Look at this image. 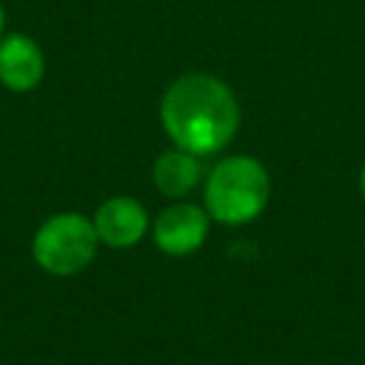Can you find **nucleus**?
I'll list each match as a JSON object with an SVG mask.
<instances>
[{
    "mask_svg": "<svg viewBox=\"0 0 365 365\" xmlns=\"http://www.w3.org/2000/svg\"><path fill=\"white\" fill-rule=\"evenodd\" d=\"M271 200L268 168L245 154L220 160L205 177V211L222 225L257 220Z\"/></svg>",
    "mask_w": 365,
    "mask_h": 365,
    "instance_id": "2",
    "label": "nucleus"
},
{
    "mask_svg": "<svg viewBox=\"0 0 365 365\" xmlns=\"http://www.w3.org/2000/svg\"><path fill=\"white\" fill-rule=\"evenodd\" d=\"M3 26H6V11H3V6H0V37H3Z\"/></svg>",
    "mask_w": 365,
    "mask_h": 365,
    "instance_id": "9",
    "label": "nucleus"
},
{
    "mask_svg": "<svg viewBox=\"0 0 365 365\" xmlns=\"http://www.w3.org/2000/svg\"><path fill=\"white\" fill-rule=\"evenodd\" d=\"M359 191H362V200H365V165H362V171H359Z\"/></svg>",
    "mask_w": 365,
    "mask_h": 365,
    "instance_id": "8",
    "label": "nucleus"
},
{
    "mask_svg": "<svg viewBox=\"0 0 365 365\" xmlns=\"http://www.w3.org/2000/svg\"><path fill=\"white\" fill-rule=\"evenodd\" d=\"M208 225H211V217L202 205L174 202L157 214V220L151 222V237L163 254L188 257L205 242Z\"/></svg>",
    "mask_w": 365,
    "mask_h": 365,
    "instance_id": "4",
    "label": "nucleus"
},
{
    "mask_svg": "<svg viewBox=\"0 0 365 365\" xmlns=\"http://www.w3.org/2000/svg\"><path fill=\"white\" fill-rule=\"evenodd\" d=\"M100 237L94 222L77 211H63L48 217L31 240L34 262L54 277H74L91 265L97 257Z\"/></svg>",
    "mask_w": 365,
    "mask_h": 365,
    "instance_id": "3",
    "label": "nucleus"
},
{
    "mask_svg": "<svg viewBox=\"0 0 365 365\" xmlns=\"http://www.w3.org/2000/svg\"><path fill=\"white\" fill-rule=\"evenodd\" d=\"M202 177V163L197 154L191 151H182V148H168L163 151L157 160H154V168H151V180H154V188L171 200H180L185 194H191L197 188Z\"/></svg>",
    "mask_w": 365,
    "mask_h": 365,
    "instance_id": "7",
    "label": "nucleus"
},
{
    "mask_svg": "<svg viewBox=\"0 0 365 365\" xmlns=\"http://www.w3.org/2000/svg\"><path fill=\"white\" fill-rule=\"evenodd\" d=\"M46 74V57L40 46L29 34H6L0 37V83L9 91H31L40 86Z\"/></svg>",
    "mask_w": 365,
    "mask_h": 365,
    "instance_id": "6",
    "label": "nucleus"
},
{
    "mask_svg": "<svg viewBox=\"0 0 365 365\" xmlns=\"http://www.w3.org/2000/svg\"><path fill=\"white\" fill-rule=\"evenodd\" d=\"M160 123L171 143L197 157L222 151L240 128V103L228 83L205 71L180 74L160 100Z\"/></svg>",
    "mask_w": 365,
    "mask_h": 365,
    "instance_id": "1",
    "label": "nucleus"
},
{
    "mask_svg": "<svg viewBox=\"0 0 365 365\" xmlns=\"http://www.w3.org/2000/svg\"><path fill=\"white\" fill-rule=\"evenodd\" d=\"M94 231L103 245L108 248H131L148 231V214L140 200L134 197H108L91 217Z\"/></svg>",
    "mask_w": 365,
    "mask_h": 365,
    "instance_id": "5",
    "label": "nucleus"
}]
</instances>
